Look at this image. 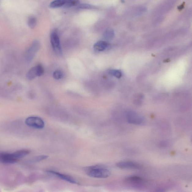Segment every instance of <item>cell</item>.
<instances>
[{
  "instance_id": "obj_13",
  "label": "cell",
  "mask_w": 192,
  "mask_h": 192,
  "mask_svg": "<svg viewBox=\"0 0 192 192\" xmlns=\"http://www.w3.org/2000/svg\"><path fill=\"white\" fill-rule=\"evenodd\" d=\"M27 78L29 80H32L37 76L35 67L32 68L29 71L27 74Z\"/></svg>"
},
{
  "instance_id": "obj_10",
  "label": "cell",
  "mask_w": 192,
  "mask_h": 192,
  "mask_svg": "<svg viewBox=\"0 0 192 192\" xmlns=\"http://www.w3.org/2000/svg\"><path fill=\"white\" fill-rule=\"evenodd\" d=\"M108 44L105 41H99L94 45V49L97 51H103L108 47Z\"/></svg>"
},
{
  "instance_id": "obj_22",
  "label": "cell",
  "mask_w": 192,
  "mask_h": 192,
  "mask_svg": "<svg viewBox=\"0 0 192 192\" xmlns=\"http://www.w3.org/2000/svg\"><path fill=\"white\" fill-rule=\"evenodd\" d=\"M137 98H143V96L142 95H140V94H139V95H137L136 97ZM142 100V99H137V103H138V104H140V102Z\"/></svg>"
},
{
  "instance_id": "obj_7",
  "label": "cell",
  "mask_w": 192,
  "mask_h": 192,
  "mask_svg": "<svg viewBox=\"0 0 192 192\" xmlns=\"http://www.w3.org/2000/svg\"><path fill=\"white\" fill-rule=\"evenodd\" d=\"M16 158L14 153H1L0 154V161L2 163L6 164H14L19 161Z\"/></svg>"
},
{
  "instance_id": "obj_12",
  "label": "cell",
  "mask_w": 192,
  "mask_h": 192,
  "mask_svg": "<svg viewBox=\"0 0 192 192\" xmlns=\"http://www.w3.org/2000/svg\"><path fill=\"white\" fill-rule=\"evenodd\" d=\"M30 152L29 150H18L14 152V154L15 155L16 158L18 160L22 158L23 157L26 156V155L29 154Z\"/></svg>"
},
{
  "instance_id": "obj_11",
  "label": "cell",
  "mask_w": 192,
  "mask_h": 192,
  "mask_svg": "<svg viewBox=\"0 0 192 192\" xmlns=\"http://www.w3.org/2000/svg\"><path fill=\"white\" fill-rule=\"evenodd\" d=\"M67 0H54L50 3V6L52 8L65 7Z\"/></svg>"
},
{
  "instance_id": "obj_8",
  "label": "cell",
  "mask_w": 192,
  "mask_h": 192,
  "mask_svg": "<svg viewBox=\"0 0 192 192\" xmlns=\"http://www.w3.org/2000/svg\"><path fill=\"white\" fill-rule=\"evenodd\" d=\"M39 41H36L33 42L26 53V58L28 61H31L34 58L36 53L39 50Z\"/></svg>"
},
{
  "instance_id": "obj_16",
  "label": "cell",
  "mask_w": 192,
  "mask_h": 192,
  "mask_svg": "<svg viewBox=\"0 0 192 192\" xmlns=\"http://www.w3.org/2000/svg\"><path fill=\"white\" fill-rule=\"evenodd\" d=\"M109 73L111 75L118 79L120 78L122 76V73L121 71L119 70H116V69H112V70L109 71Z\"/></svg>"
},
{
  "instance_id": "obj_17",
  "label": "cell",
  "mask_w": 192,
  "mask_h": 192,
  "mask_svg": "<svg viewBox=\"0 0 192 192\" xmlns=\"http://www.w3.org/2000/svg\"><path fill=\"white\" fill-rule=\"evenodd\" d=\"M49 156L46 155H40V156L36 157L33 158L31 160V161L32 163H36V162H39L47 159Z\"/></svg>"
},
{
  "instance_id": "obj_5",
  "label": "cell",
  "mask_w": 192,
  "mask_h": 192,
  "mask_svg": "<svg viewBox=\"0 0 192 192\" xmlns=\"http://www.w3.org/2000/svg\"><path fill=\"white\" fill-rule=\"evenodd\" d=\"M125 182L129 186L133 187L140 188L144 184V180L143 178L138 176H130L125 179Z\"/></svg>"
},
{
  "instance_id": "obj_1",
  "label": "cell",
  "mask_w": 192,
  "mask_h": 192,
  "mask_svg": "<svg viewBox=\"0 0 192 192\" xmlns=\"http://www.w3.org/2000/svg\"><path fill=\"white\" fill-rule=\"evenodd\" d=\"M84 171L88 176L97 178H105L110 176V172L108 168L102 165H94L86 167Z\"/></svg>"
},
{
  "instance_id": "obj_6",
  "label": "cell",
  "mask_w": 192,
  "mask_h": 192,
  "mask_svg": "<svg viewBox=\"0 0 192 192\" xmlns=\"http://www.w3.org/2000/svg\"><path fill=\"white\" fill-rule=\"evenodd\" d=\"M117 168L123 169H140L142 168V165L137 162L128 161H123L117 164Z\"/></svg>"
},
{
  "instance_id": "obj_3",
  "label": "cell",
  "mask_w": 192,
  "mask_h": 192,
  "mask_svg": "<svg viewBox=\"0 0 192 192\" xmlns=\"http://www.w3.org/2000/svg\"><path fill=\"white\" fill-rule=\"evenodd\" d=\"M125 116L127 121L131 124L140 125L143 122V119L139 114L132 111H128L126 112Z\"/></svg>"
},
{
  "instance_id": "obj_21",
  "label": "cell",
  "mask_w": 192,
  "mask_h": 192,
  "mask_svg": "<svg viewBox=\"0 0 192 192\" xmlns=\"http://www.w3.org/2000/svg\"><path fill=\"white\" fill-rule=\"evenodd\" d=\"M77 8L80 9H93L95 7L89 4H79L77 6Z\"/></svg>"
},
{
  "instance_id": "obj_4",
  "label": "cell",
  "mask_w": 192,
  "mask_h": 192,
  "mask_svg": "<svg viewBox=\"0 0 192 192\" xmlns=\"http://www.w3.org/2000/svg\"><path fill=\"white\" fill-rule=\"evenodd\" d=\"M26 125L32 128L41 129L44 128L45 123L44 120L41 117L38 116H30L26 118Z\"/></svg>"
},
{
  "instance_id": "obj_20",
  "label": "cell",
  "mask_w": 192,
  "mask_h": 192,
  "mask_svg": "<svg viewBox=\"0 0 192 192\" xmlns=\"http://www.w3.org/2000/svg\"><path fill=\"white\" fill-rule=\"evenodd\" d=\"M79 0H67V3L65 7H70L71 6H76L79 4Z\"/></svg>"
},
{
  "instance_id": "obj_14",
  "label": "cell",
  "mask_w": 192,
  "mask_h": 192,
  "mask_svg": "<svg viewBox=\"0 0 192 192\" xmlns=\"http://www.w3.org/2000/svg\"><path fill=\"white\" fill-rule=\"evenodd\" d=\"M28 24L29 27L31 29H34L37 24V20L34 16L29 17L28 19Z\"/></svg>"
},
{
  "instance_id": "obj_19",
  "label": "cell",
  "mask_w": 192,
  "mask_h": 192,
  "mask_svg": "<svg viewBox=\"0 0 192 192\" xmlns=\"http://www.w3.org/2000/svg\"><path fill=\"white\" fill-rule=\"evenodd\" d=\"M35 67L37 76L39 77L42 75L44 72V69L42 66L40 64H39Z\"/></svg>"
},
{
  "instance_id": "obj_9",
  "label": "cell",
  "mask_w": 192,
  "mask_h": 192,
  "mask_svg": "<svg viewBox=\"0 0 192 192\" xmlns=\"http://www.w3.org/2000/svg\"><path fill=\"white\" fill-rule=\"evenodd\" d=\"M47 172L49 173L52 174V175H55V176L58 177L59 178L61 179L62 180H65V181L69 183H74V184H76L77 182L76 180L73 178L72 177L69 176L67 175L64 174L59 173L54 170H47Z\"/></svg>"
},
{
  "instance_id": "obj_2",
  "label": "cell",
  "mask_w": 192,
  "mask_h": 192,
  "mask_svg": "<svg viewBox=\"0 0 192 192\" xmlns=\"http://www.w3.org/2000/svg\"><path fill=\"white\" fill-rule=\"evenodd\" d=\"M50 42L54 52L57 54L60 55L62 53V49L61 45L59 33L57 29H54L51 33Z\"/></svg>"
},
{
  "instance_id": "obj_15",
  "label": "cell",
  "mask_w": 192,
  "mask_h": 192,
  "mask_svg": "<svg viewBox=\"0 0 192 192\" xmlns=\"http://www.w3.org/2000/svg\"><path fill=\"white\" fill-rule=\"evenodd\" d=\"M104 38L107 39H112L114 36V32L112 30L108 29L104 33Z\"/></svg>"
},
{
  "instance_id": "obj_18",
  "label": "cell",
  "mask_w": 192,
  "mask_h": 192,
  "mask_svg": "<svg viewBox=\"0 0 192 192\" xmlns=\"http://www.w3.org/2000/svg\"><path fill=\"white\" fill-rule=\"evenodd\" d=\"M63 73L62 71L60 70H56L54 71L53 74V77L56 80H59L63 77Z\"/></svg>"
}]
</instances>
